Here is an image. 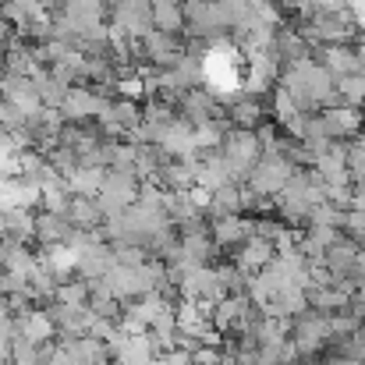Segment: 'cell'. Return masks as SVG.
Here are the masks:
<instances>
[{"label":"cell","instance_id":"cell-1","mask_svg":"<svg viewBox=\"0 0 365 365\" xmlns=\"http://www.w3.org/2000/svg\"><path fill=\"white\" fill-rule=\"evenodd\" d=\"M294 170H298V167H291L284 156H277V153H262L259 163L248 170L245 188H248L255 199H273V195L284 192V185H287V178H291Z\"/></svg>","mask_w":365,"mask_h":365},{"label":"cell","instance_id":"cell-2","mask_svg":"<svg viewBox=\"0 0 365 365\" xmlns=\"http://www.w3.org/2000/svg\"><path fill=\"white\" fill-rule=\"evenodd\" d=\"M138 178L135 174H121V170H107L103 174V185L96 192V202L103 210V217H121L124 210H131L138 202Z\"/></svg>","mask_w":365,"mask_h":365},{"label":"cell","instance_id":"cell-3","mask_svg":"<svg viewBox=\"0 0 365 365\" xmlns=\"http://www.w3.org/2000/svg\"><path fill=\"white\" fill-rule=\"evenodd\" d=\"M107 25L128 36L131 43H138L153 32V7H149V0H114Z\"/></svg>","mask_w":365,"mask_h":365},{"label":"cell","instance_id":"cell-4","mask_svg":"<svg viewBox=\"0 0 365 365\" xmlns=\"http://www.w3.org/2000/svg\"><path fill=\"white\" fill-rule=\"evenodd\" d=\"M138 50H142V64H153V68H160V71H170V68L185 57V39L153 29L145 39H138Z\"/></svg>","mask_w":365,"mask_h":365},{"label":"cell","instance_id":"cell-5","mask_svg":"<svg viewBox=\"0 0 365 365\" xmlns=\"http://www.w3.org/2000/svg\"><path fill=\"white\" fill-rule=\"evenodd\" d=\"M0 96H4V103H11L14 110H21V114H25V121H29V118H36V114L43 110V103H39V96H36L32 78L4 75V78H0Z\"/></svg>","mask_w":365,"mask_h":365},{"label":"cell","instance_id":"cell-6","mask_svg":"<svg viewBox=\"0 0 365 365\" xmlns=\"http://www.w3.org/2000/svg\"><path fill=\"white\" fill-rule=\"evenodd\" d=\"M319 118H323L327 142H348V138H359L362 131V110H351V107H330Z\"/></svg>","mask_w":365,"mask_h":365},{"label":"cell","instance_id":"cell-7","mask_svg":"<svg viewBox=\"0 0 365 365\" xmlns=\"http://www.w3.org/2000/svg\"><path fill=\"white\" fill-rule=\"evenodd\" d=\"M68 224L75 227V231H103V224H107V217H103V210H100V202L96 199H89V195H71V202H68Z\"/></svg>","mask_w":365,"mask_h":365},{"label":"cell","instance_id":"cell-8","mask_svg":"<svg viewBox=\"0 0 365 365\" xmlns=\"http://www.w3.org/2000/svg\"><path fill=\"white\" fill-rule=\"evenodd\" d=\"M71 224H68V217H53V213H36V220H32V238L39 245H46V248H57V245H68L71 238Z\"/></svg>","mask_w":365,"mask_h":365},{"label":"cell","instance_id":"cell-9","mask_svg":"<svg viewBox=\"0 0 365 365\" xmlns=\"http://www.w3.org/2000/svg\"><path fill=\"white\" fill-rule=\"evenodd\" d=\"M153 29L167 36H185V0H149Z\"/></svg>","mask_w":365,"mask_h":365},{"label":"cell","instance_id":"cell-10","mask_svg":"<svg viewBox=\"0 0 365 365\" xmlns=\"http://www.w3.org/2000/svg\"><path fill=\"white\" fill-rule=\"evenodd\" d=\"M32 86H36L39 103H43V107H53V110H61L64 96L71 93V86H68V82H61V78H57L53 71H46V68H39V71L32 75Z\"/></svg>","mask_w":365,"mask_h":365},{"label":"cell","instance_id":"cell-11","mask_svg":"<svg viewBox=\"0 0 365 365\" xmlns=\"http://www.w3.org/2000/svg\"><path fill=\"white\" fill-rule=\"evenodd\" d=\"M334 93H337V103H341V107L362 110L365 107V71L344 75V78H334Z\"/></svg>","mask_w":365,"mask_h":365},{"label":"cell","instance_id":"cell-12","mask_svg":"<svg viewBox=\"0 0 365 365\" xmlns=\"http://www.w3.org/2000/svg\"><path fill=\"white\" fill-rule=\"evenodd\" d=\"M0 78H4V68H0Z\"/></svg>","mask_w":365,"mask_h":365},{"label":"cell","instance_id":"cell-13","mask_svg":"<svg viewBox=\"0 0 365 365\" xmlns=\"http://www.w3.org/2000/svg\"><path fill=\"white\" fill-rule=\"evenodd\" d=\"M0 4H4V0H0Z\"/></svg>","mask_w":365,"mask_h":365}]
</instances>
